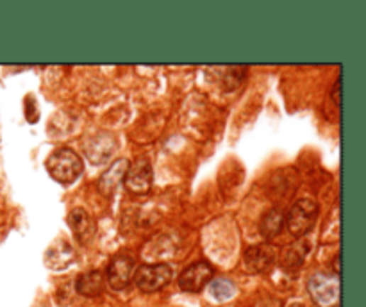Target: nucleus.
I'll return each mask as SVG.
<instances>
[{
    "label": "nucleus",
    "mask_w": 366,
    "mask_h": 307,
    "mask_svg": "<svg viewBox=\"0 0 366 307\" xmlns=\"http://www.w3.org/2000/svg\"><path fill=\"white\" fill-rule=\"evenodd\" d=\"M82 160L72 148H60L50 154L47 161V170L52 179H56L61 184H72L82 174Z\"/></svg>",
    "instance_id": "nucleus-1"
},
{
    "label": "nucleus",
    "mask_w": 366,
    "mask_h": 307,
    "mask_svg": "<svg viewBox=\"0 0 366 307\" xmlns=\"http://www.w3.org/2000/svg\"><path fill=\"white\" fill-rule=\"evenodd\" d=\"M318 218V203L311 199H302L295 202L286 215V225L295 238H304L315 227Z\"/></svg>",
    "instance_id": "nucleus-2"
},
{
    "label": "nucleus",
    "mask_w": 366,
    "mask_h": 307,
    "mask_svg": "<svg viewBox=\"0 0 366 307\" xmlns=\"http://www.w3.org/2000/svg\"><path fill=\"white\" fill-rule=\"evenodd\" d=\"M307 291L318 307H334L340 302V275L315 274L307 282Z\"/></svg>",
    "instance_id": "nucleus-3"
},
{
    "label": "nucleus",
    "mask_w": 366,
    "mask_h": 307,
    "mask_svg": "<svg viewBox=\"0 0 366 307\" xmlns=\"http://www.w3.org/2000/svg\"><path fill=\"white\" fill-rule=\"evenodd\" d=\"M134 284L145 293H154L170 284L172 268L168 264H141L136 272H133Z\"/></svg>",
    "instance_id": "nucleus-4"
},
{
    "label": "nucleus",
    "mask_w": 366,
    "mask_h": 307,
    "mask_svg": "<svg viewBox=\"0 0 366 307\" xmlns=\"http://www.w3.org/2000/svg\"><path fill=\"white\" fill-rule=\"evenodd\" d=\"M213 267L206 261H200V263L192 264V267L186 268L184 272L181 274L179 277V288L182 291H189V293H195L200 291L202 288H206L207 282L213 279Z\"/></svg>",
    "instance_id": "nucleus-5"
},
{
    "label": "nucleus",
    "mask_w": 366,
    "mask_h": 307,
    "mask_svg": "<svg viewBox=\"0 0 366 307\" xmlns=\"http://www.w3.org/2000/svg\"><path fill=\"white\" fill-rule=\"evenodd\" d=\"M126 186L134 195H145L152 184V167L147 160H138L134 164H129L126 174Z\"/></svg>",
    "instance_id": "nucleus-6"
},
{
    "label": "nucleus",
    "mask_w": 366,
    "mask_h": 307,
    "mask_svg": "<svg viewBox=\"0 0 366 307\" xmlns=\"http://www.w3.org/2000/svg\"><path fill=\"white\" fill-rule=\"evenodd\" d=\"M245 268L252 274H263L272 268L275 263V250L270 245H255L247 248L243 255Z\"/></svg>",
    "instance_id": "nucleus-7"
},
{
    "label": "nucleus",
    "mask_w": 366,
    "mask_h": 307,
    "mask_svg": "<svg viewBox=\"0 0 366 307\" xmlns=\"http://www.w3.org/2000/svg\"><path fill=\"white\" fill-rule=\"evenodd\" d=\"M134 263L129 255H116L108 267V282L113 289L122 291L133 279Z\"/></svg>",
    "instance_id": "nucleus-8"
},
{
    "label": "nucleus",
    "mask_w": 366,
    "mask_h": 307,
    "mask_svg": "<svg viewBox=\"0 0 366 307\" xmlns=\"http://www.w3.org/2000/svg\"><path fill=\"white\" fill-rule=\"evenodd\" d=\"M129 160H116L108 170L104 172L99 181V191L104 196H111L116 189L126 181V174L129 170Z\"/></svg>",
    "instance_id": "nucleus-9"
},
{
    "label": "nucleus",
    "mask_w": 366,
    "mask_h": 307,
    "mask_svg": "<svg viewBox=\"0 0 366 307\" xmlns=\"http://www.w3.org/2000/svg\"><path fill=\"white\" fill-rule=\"evenodd\" d=\"M116 148V141L111 134L102 133L92 140V143L86 145V154L95 164L104 163L111 157V154Z\"/></svg>",
    "instance_id": "nucleus-10"
},
{
    "label": "nucleus",
    "mask_w": 366,
    "mask_h": 307,
    "mask_svg": "<svg viewBox=\"0 0 366 307\" xmlns=\"http://www.w3.org/2000/svg\"><path fill=\"white\" fill-rule=\"evenodd\" d=\"M68 223H70L72 230H74L75 238L81 243H86V241L92 240L93 230H95V225H93V220L89 216V213L82 208H75L74 211L68 216Z\"/></svg>",
    "instance_id": "nucleus-11"
},
{
    "label": "nucleus",
    "mask_w": 366,
    "mask_h": 307,
    "mask_svg": "<svg viewBox=\"0 0 366 307\" xmlns=\"http://www.w3.org/2000/svg\"><path fill=\"white\" fill-rule=\"evenodd\" d=\"M284 222H286V215L282 209L274 208L270 209V211H267L263 215V218H261V222H259L261 236H263L265 240H272V238H275L279 233H281L282 227H284Z\"/></svg>",
    "instance_id": "nucleus-12"
},
{
    "label": "nucleus",
    "mask_w": 366,
    "mask_h": 307,
    "mask_svg": "<svg viewBox=\"0 0 366 307\" xmlns=\"http://www.w3.org/2000/svg\"><path fill=\"white\" fill-rule=\"evenodd\" d=\"M77 291L84 296H96L102 293L104 289V275L100 272H88V274H82L77 279V284H75Z\"/></svg>",
    "instance_id": "nucleus-13"
},
{
    "label": "nucleus",
    "mask_w": 366,
    "mask_h": 307,
    "mask_svg": "<svg viewBox=\"0 0 366 307\" xmlns=\"http://www.w3.org/2000/svg\"><path fill=\"white\" fill-rule=\"evenodd\" d=\"M309 243L307 241H300V243H293L292 247H288L282 254V264L288 270H295L302 264L304 257H306L307 250H309Z\"/></svg>",
    "instance_id": "nucleus-14"
},
{
    "label": "nucleus",
    "mask_w": 366,
    "mask_h": 307,
    "mask_svg": "<svg viewBox=\"0 0 366 307\" xmlns=\"http://www.w3.org/2000/svg\"><path fill=\"white\" fill-rule=\"evenodd\" d=\"M209 291H211V295L215 296L216 300L223 302V300H229L231 296L236 293V286H234V282L229 281V279H216V281H213L211 286H209Z\"/></svg>",
    "instance_id": "nucleus-15"
},
{
    "label": "nucleus",
    "mask_w": 366,
    "mask_h": 307,
    "mask_svg": "<svg viewBox=\"0 0 366 307\" xmlns=\"http://www.w3.org/2000/svg\"><path fill=\"white\" fill-rule=\"evenodd\" d=\"M331 96H333L334 106H338V109H340V100H341V77H338V81L334 82L333 91H331Z\"/></svg>",
    "instance_id": "nucleus-16"
}]
</instances>
